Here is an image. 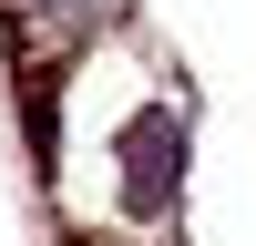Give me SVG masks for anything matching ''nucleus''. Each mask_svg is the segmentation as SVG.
<instances>
[{"label":"nucleus","instance_id":"f257e3e1","mask_svg":"<svg viewBox=\"0 0 256 246\" xmlns=\"http://www.w3.org/2000/svg\"><path fill=\"white\" fill-rule=\"evenodd\" d=\"M174 184H184V113L174 102H144L134 134H123V205L134 216H164Z\"/></svg>","mask_w":256,"mask_h":246},{"label":"nucleus","instance_id":"f03ea898","mask_svg":"<svg viewBox=\"0 0 256 246\" xmlns=\"http://www.w3.org/2000/svg\"><path fill=\"white\" fill-rule=\"evenodd\" d=\"M102 10L113 0H20V31H31V52H72V41H92Z\"/></svg>","mask_w":256,"mask_h":246}]
</instances>
